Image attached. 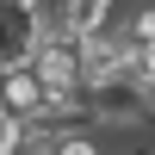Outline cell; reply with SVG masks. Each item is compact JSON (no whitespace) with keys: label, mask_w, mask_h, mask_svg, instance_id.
Listing matches in <instances>:
<instances>
[{"label":"cell","mask_w":155,"mask_h":155,"mask_svg":"<svg viewBox=\"0 0 155 155\" xmlns=\"http://www.w3.org/2000/svg\"><path fill=\"white\" fill-rule=\"evenodd\" d=\"M44 99L50 93H44V81H37L31 62H6V74H0V106L31 124V118H44Z\"/></svg>","instance_id":"cell-1"},{"label":"cell","mask_w":155,"mask_h":155,"mask_svg":"<svg viewBox=\"0 0 155 155\" xmlns=\"http://www.w3.org/2000/svg\"><path fill=\"white\" fill-rule=\"evenodd\" d=\"M112 19V0H68V31L87 37V31H106Z\"/></svg>","instance_id":"cell-2"},{"label":"cell","mask_w":155,"mask_h":155,"mask_svg":"<svg viewBox=\"0 0 155 155\" xmlns=\"http://www.w3.org/2000/svg\"><path fill=\"white\" fill-rule=\"evenodd\" d=\"M19 149H25V118L0 106V155H19Z\"/></svg>","instance_id":"cell-3"},{"label":"cell","mask_w":155,"mask_h":155,"mask_svg":"<svg viewBox=\"0 0 155 155\" xmlns=\"http://www.w3.org/2000/svg\"><path fill=\"white\" fill-rule=\"evenodd\" d=\"M50 155H99V143L87 130H56V143H50Z\"/></svg>","instance_id":"cell-4"},{"label":"cell","mask_w":155,"mask_h":155,"mask_svg":"<svg viewBox=\"0 0 155 155\" xmlns=\"http://www.w3.org/2000/svg\"><path fill=\"white\" fill-rule=\"evenodd\" d=\"M0 74H6V62H0Z\"/></svg>","instance_id":"cell-5"},{"label":"cell","mask_w":155,"mask_h":155,"mask_svg":"<svg viewBox=\"0 0 155 155\" xmlns=\"http://www.w3.org/2000/svg\"><path fill=\"white\" fill-rule=\"evenodd\" d=\"M44 155H50V149H44Z\"/></svg>","instance_id":"cell-6"}]
</instances>
